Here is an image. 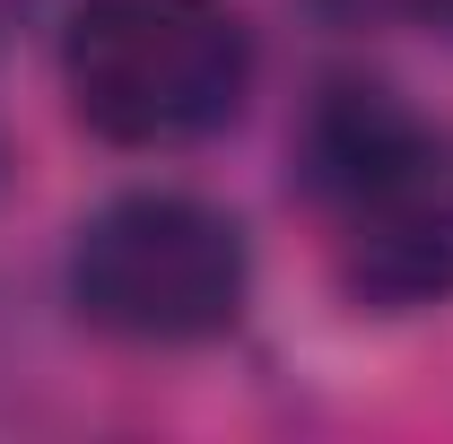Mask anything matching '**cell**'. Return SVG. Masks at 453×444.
Wrapping results in <instances>:
<instances>
[{
  "mask_svg": "<svg viewBox=\"0 0 453 444\" xmlns=\"http://www.w3.org/2000/svg\"><path fill=\"white\" fill-rule=\"evenodd\" d=\"M253 27L235 0H79L61 27V96L113 149H201L253 96Z\"/></svg>",
  "mask_w": 453,
  "mask_h": 444,
  "instance_id": "6da1fadb",
  "label": "cell"
},
{
  "mask_svg": "<svg viewBox=\"0 0 453 444\" xmlns=\"http://www.w3.org/2000/svg\"><path fill=\"white\" fill-rule=\"evenodd\" d=\"M253 296V244L201 192H122L70 235L79 323L131 348H201L235 332Z\"/></svg>",
  "mask_w": 453,
  "mask_h": 444,
  "instance_id": "7a4b0ae2",
  "label": "cell"
},
{
  "mask_svg": "<svg viewBox=\"0 0 453 444\" xmlns=\"http://www.w3.org/2000/svg\"><path fill=\"white\" fill-rule=\"evenodd\" d=\"M418 9H427V18H436V27L453 35V0H418Z\"/></svg>",
  "mask_w": 453,
  "mask_h": 444,
  "instance_id": "8992f818",
  "label": "cell"
},
{
  "mask_svg": "<svg viewBox=\"0 0 453 444\" xmlns=\"http://www.w3.org/2000/svg\"><path fill=\"white\" fill-rule=\"evenodd\" d=\"M323 18H340V27H366V18H393V9H418V0H314Z\"/></svg>",
  "mask_w": 453,
  "mask_h": 444,
  "instance_id": "5b68a950",
  "label": "cell"
},
{
  "mask_svg": "<svg viewBox=\"0 0 453 444\" xmlns=\"http://www.w3.org/2000/svg\"><path fill=\"white\" fill-rule=\"evenodd\" d=\"M296 183L357 226L375 210L418 201V192H445L453 183V140L418 105H401L393 88L332 79L305 105V122H296Z\"/></svg>",
  "mask_w": 453,
  "mask_h": 444,
  "instance_id": "3957f363",
  "label": "cell"
},
{
  "mask_svg": "<svg viewBox=\"0 0 453 444\" xmlns=\"http://www.w3.org/2000/svg\"><path fill=\"white\" fill-rule=\"evenodd\" d=\"M340 279H349L357 305H384V314L445 305V296H453V183L401 201V210L357 218V226H349V262H340Z\"/></svg>",
  "mask_w": 453,
  "mask_h": 444,
  "instance_id": "277c9868",
  "label": "cell"
}]
</instances>
